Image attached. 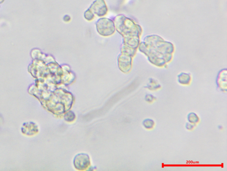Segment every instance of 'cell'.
Listing matches in <instances>:
<instances>
[{"mask_svg":"<svg viewBox=\"0 0 227 171\" xmlns=\"http://www.w3.org/2000/svg\"><path fill=\"white\" fill-rule=\"evenodd\" d=\"M178 81L181 84L187 85L190 83V76L187 74H181L178 76Z\"/></svg>","mask_w":227,"mask_h":171,"instance_id":"cell-3","label":"cell"},{"mask_svg":"<svg viewBox=\"0 0 227 171\" xmlns=\"http://www.w3.org/2000/svg\"><path fill=\"white\" fill-rule=\"evenodd\" d=\"M188 120L190 124L196 125L200 121L198 116L195 113L191 112L188 115Z\"/></svg>","mask_w":227,"mask_h":171,"instance_id":"cell-4","label":"cell"},{"mask_svg":"<svg viewBox=\"0 0 227 171\" xmlns=\"http://www.w3.org/2000/svg\"><path fill=\"white\" fill-rule=\"evenodd\" d=\"M91 8L93 9L94 12L100 16L105 15L108 11L104 0H96L92 5Z\"/></svg>","mask_w":227,"mask_h":171,"instance_id":"cell-2","label":"cell"},{"mask_svg":"<svg viewBox=\"0 0 227 171\" xmlns=\"http://www.w3.org/2000/svg\"><path fill=\"white\" fill-rule=\"evenodd\" d=\"M89 158L84 154H81L76 156L74 159V165L79 170H84L90 165Z\"/></svg>","mask_w":227,"mask_h":171,"instance_id":"cell-1","label":"cell"},{"mask_svg":"<svg viewBox=\"0 0 227 171\" xmlns=\"http://www.w3.org/2000/svg\"><path fill=\"white\" fill-rule=\"evenodd\" d=\"M75 119L74 114L72 112H69L65 116V119L68 122L72 121Z\"/></svg>","mask_w":227,"mask_h":171,"instance_id":"cell-6","label":"cell"},{"mask_svg":"<svg viewBox=\"0 0 227 171\" xmlns=\"http://www.w3.org/2000/svg\"><path fill=\"white\" fill-rule=\"evenodd\" d=\"M145 100L148 103H151L154 101V100H155V98L152 95H148L146 96V97H145Z\"/></svg>","mask_w":227,"mask_h":171,"instance_id":"cell-7","label":"cell"},{"mask_svg":"<svg viewBox=\"0 0 227 171\" xmlns=\"http://www.w3.org/2000/svg\"><path fill=\"white\" fill-rule=\"evenodd\" d=\"M143 124L146 129L152 130L155 126V122L152 119H147L143 121Z\"/></svg>","mask_w":227,"mask_h":171,"instance_id":"cell-5","label":"cell"},{"mask_svg":"<svg viewBox=\"0 0 227 171\" xmlns=\"http://www.w3.org/2000/svg\"><path fill=\"white\" fill-rule=\"evenodd\" d=\"M195 126V125L190 123H187L186 124V128L188 130H192L194 129Z\"/></svg>","mask_w":227,"mask_h":171,"instance_id":"cell-8","label":"cell"}]
</instances>
